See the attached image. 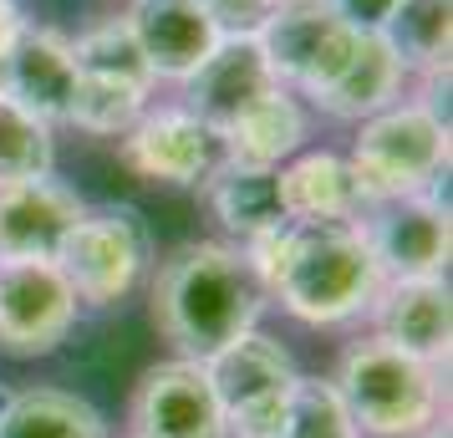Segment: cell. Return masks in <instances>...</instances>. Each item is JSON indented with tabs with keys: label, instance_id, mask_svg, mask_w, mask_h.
Instances as JSON below:
<instances>
[{
	"label": "cell",
	"instance_id": "6",
	"mask_svg": "<svg viewBox=\"0 0 453 438\" xmlns=\"http://www.w3.org/2000/svg\"><path fill=\"white\" fill-rule=\"evenodd\" d=\"M77 57V103H72V127L112 138L143 118V103L153 92V66L127 21H103L87 36L72 42Z\"/></svg>",
	"mask_w": 453,
	"mask_h": 438
},
{
	"label": "cell",
	"instance_id": "7",
	"mask_svg": "<svg viewBox=\"0 0 453 438\" xmlns=\"http://www.w3.org/2000/svg\"><path fill=\"white\" fill-rule=\"evenodd\" d=\"M204 373L214 382L219 408H225L229 438H280L301 373H296L290 352L275 336L265 332L234 336L229 347H219L204 362Z\"/></svg>",
	"mask_w": 453,
	"mask_h": 438
},
{
	"label": "cell",
	"instance_id": "26",
	"mask_svg": "<svg viewBox=\"0 0 453 438\" xmlns=\"http://www.w3.org/2000/svg\"><path fill=\"white\" fill-rule=\"evenodd\" d=\"M204 5H209V16H214V26H219L225 36H255L280 0H204Z\"/></svg>",
	"mask_w": 453,
	"mask_h": 438
},
{
	"label": "cell",
	"instance_id": "27",
	"mask_svg": "<svg viewBox=\"0 0 453 438\" xmlns=\"http://www.w3.org/2000/svg\"><path fill=\"white\" fill-rule=\"evenodd\" d=\"M331 11L357 31H382L388 16L397 11V0H331Z\"/></svg>",
	"mask_w": 453,
	"mask_h": 438
},
{
	"label": "cell",
	"instance_id": "20",
	"mask_svg": "<svg viewBox=\"0 0 453 438\" xmlns=\"http://www.w3.org/2000/svg\"><path fill=\"white\" fill-rule=\"evenodd\" d=\"M219 143H225V164L280 168L286 158L301 153V143H306V112L296 107L290 87H270L260 103H250L245 112L219 133Z\"/></svg>",
	"mask_w": 453,
	"mask_h": 438
},
{
	"label": "cell",
	"instance_id": "12",
	"mask_svg": "<svg viewBox=\"0 0 453 438\" xmlns=\"http://www.w3.org/2000/svg\"><path fill=\"white\" fill-rule=\"evenodd\" d=\"M367 214L372 219H362V230H367L372 255L388 280L443 275V265H449V204L438 199V188L367 204Z\"/></svg>",
	"mask_w": 453,
	"mask_h": 438
},
{
	"label": "cell",
	"instance_id": "23",
	"mask_svg": "<svg viewBox=\"0 0 453 438\" xmlns=\"http://www.w3.org/2000/svg\"><path fill=\"white\" fill-rule=\"evenodd\" d=\"M0 438H107L103 413L62 388H26L0 418Z\"/></svg>",
	"mask_w": 453,
	"mask_h": 438
},
{
	"label": "cell",
	"instance_id": "17",
	"mask_svg": "<svg viewBox=\"0 0 453 438\" xmlns=\"http://www.w3.org/2000/svg\"><path fill=\"white\" fill-rule=\"evenodd\" d=\"M377 336L423 357L433 367L449 362V280L423 275V280H382V291L372 301Z\"/></svg>",
	"mask_w": 453,
	"mask_h": 438
},
{
	"label": "cell",
	"instance_id": "30",
	"mask_svg": "<svg viewBox=\"0 0 453 438\" xmlns=\"http://www.w3.org/2000/svg\"><path fill=\"white\" fill-rule=\"evenodd\" d=\"M11 397H16V393H11V388L0 382V418H5V408H11Z\"/></svg>",
	"mask_w": 453,
	"mask_h": 438
},
{
	"label": "cell",
	"instance_id": "8",
	"mask_svg": "<svg viewBox=\"0 0 453 438\" xmlns=\"http://www.w3.org/2000/svg\"><path fill=\"white\" fill-rule=\"evenodd\" d=\"M255 36H260V51H265L275 82L301 87L306 97H316L347 66L362 31L331 11V0H280Z\"/></svg>",
	"mask_w": 453,
	"mask_h": 438
},
{
	"label": "cell",
	"instance_id": "15",
	"mask_svg": "<svg viewBox=\"0 0 453 438\" xmlns=\"http://www.w3.org/2000/svg\"><path fill=\"white\" fill-rule=\"evenodd\" d=\"M275 82L265 51H260V36H225L204 57L199 72L184 77V107L194 118H204L214 133H225L250 103H260Z\"/></svg>",
	"mask_w": 453,
	"mask_h": 438
},
{
	"label": "cell",
	"instance_id": "10",
	"mask_svg": "<svg viewBox=\"0 0 453 438\" xmlns=\"http://www.w3.org/2000/svg\"><path fill=\"white\" fill-rule=\"evenodd\" d=\"M123 164L153 184L204 188V179L225 164V143L188 107H158L123 133Z\"/></svg>",
	"mask_w": 453,
	"mask_h": 438
},
{
	"label": "cell",
	"instance_id": "11",
	"mask_svg": "<svg viewBox=\"0 0 453 438\" xmlns=\"http://www.w3.org/2000/svg\"><path fill=\"white\" fill-rule=\"evenodd\" d=\"M133 438H229L204 362H158L133 393Z\"/></svg>",
	"mask_w": 453,
	"mask_h": 438
},
{
	"label": "cell",
	"instance_id": "25",
	"mask_svg": "<svg viewBox=\"0 0 453 438\" xmlns=\"http://www.w3.org/2000/svg\"><path fill=\"white\" fill-rule=\"evenodd\" d=\"M280 438H362V434H357V423H351L347 403H342V393H336V382L301 377L296 393H290Z\"/></svg>",
	"mask_w": 453,
	"mask_h": 438
},
{
	"label": "cell",
	"instance_id": "1",
	"mask_svg": "<svg viewBox=\"0 0 453 438\" xmlns=\"http://www.w3.org/2000/svg\"><path fill=\"white\" fill-rule=\"evenodd\" d=\"M265 296H275L306 327H342L372 311L382 265L362 219H290L286 230L245 245Z\"/></svg>",
	"mask_w": 453,
	"mask_h": 438
},
{
	"label": "cell",
	"instance_id": "28",
	"mask_svg": "<svg viewBox=\"0 0 453 438\" xmlns=\"http://www.w3.org/2000/svg\"><path fill=\"white\" fill-rule=\"evenodd\" d=\"M26 31V16L16 0H0V77H5V62H11V51H16V42H21Z\"/></svg>",
	"mask_w": 453,
	"mask_h": 438
},
{
	"label": "cell",
	"instance_id": "5",
	"mask_svg": "<svg viewBox=\"0 0 453 438\" xmlns=\"http://www.w3.org/2000/svg\"><path fill=\"white\" fill-rule=\"evenodd\" d=\"M66 286L82 306H118L133 296V286L153 265V230H148L143 209L133 204H103L87 209L77 230L62 240L57 250Z\"/></svg>",
	"mask_w": 453,
	"mask_h": 438
},
{
	"label": "cell",
	"instance_id": "9",
	"mask_svg": "<svg viewBox=\"0 0 453 438\" xmlns=\"http://www.w3.org/2000/svg\"><path fill=\"white\" fill-rule=\"evenodd\" d=\"M72 321H77V296L57 260H0V352H57Z\"/></svg>",
	"mask_w": 453,
	"mask_h": 438
},
{
	"label": "cell",
	"instance_id": "3",
	"mask_svg": "<svg viewBox=\"0 0 453 438\" xmlns=\"http://www.w3.org/2000/svg\"><path fill=\"white\" fill-rule=\"evenodd\" d=\"M336 393L347 403L357 434L372 438H418L423 428L438 423L443 403V367H433L423 357L392 347L382 336L357 342L342 357Z\"/></svg>",
	"mask_w": 453,
	"mask_h": 438
},
{
	"label": "cell",
	"instance_id": "22",
	"mask_svg": "<svg viewBox=\"0 0 453 438\" xmlns=\"http://www.w3.org/2000/svg\"><path fill=\"white\" fill-rule=\"evenodd\" d=\"M449 31H453V0H397V11L382 26V42L403 72H418L428 82H449Z\"/></svg>",
	"mask_w": 453,
	"mask_h": 438
},
{
	"label": "cell",
	"instance_id": "29",
	"mask_svg": "<svg viewBox=\"0 0 453 438\" xmlns=\"http://www.w3.org/2000/svg\"><path fill=\"white\" fill-rule=\"evenodd\" d=\"M418 438H449V423H433V428H423Z\"/></svg>",
	"mask_w": 453,
	"mask_h": 438
},
{
	"label": "cell",
	"instance_id": "16",
	"mask_svg": "<svg viewBox=\"0 0 453 438\" xmlns=\"http://www.w3.org/2000/svg\"><path fill=\"white\" fill-rule=\"evenodd\" d=\"M123 21L133 26L153 77H173V82L199 72L209 51L225 42L204 0H133V16Z\"/></svg>",
	"mask_w": 453,
	"mask_h": 438
},
{
	"label": "cell",
	"instance_id": "2",
	"mask_svg": "<svg viewBox=\"0 0 453 438\" xmlns=\"http://www.w3.org/2000/svg\"><path fill=\"white\" fill-rule=\"evenodd\" d=\"M260 311L265 286L234 245H188L153 275V327L188 362H209L234 336L255 332Z\"/></svg>",
	"mask_w": 453,
	"mask_h": 438
},
{
	"label": "cell",
	"instance_id": "13",
	"mask_svg": "<svg viewBox=\"0 0 453 438\" xmlns=\"http://www.w3.org/2000/svg\"><path fill=\"white\" fill-rule=\"evenodd\" d=\"M82 214L87 204L77 199V188L51 173L0 184V260H57Z\"/></svg>",
	"mask_w": 453,
	"mask_h": 438
},
{
	"label": "cell",
	"instance_id": "24",
	"mask_svg": "<svg viewBox=\"0 0 453 438\" xmlns=\"http://www.w3.org/2000/svg\"><path fill=\"white\" fill-rule=\"evenodd\" d=\"M51 127L36 123L31 112L0 97V184H21L36 173H51Z\"/></svg>",
	"mask_w": 453,
	"mask_h": 438
},
{
	"label": "cell",
	"instance_id": "21",
	"mask_svg": "<svg viewBox=\"0 0 453 438\" xmlns=\"http://www.w3.org/2000/svg\"><path fill=\"white\" fill-rule=\"evenodd\" d=\"M275 184H280L286 219H357L367 209L347 158L326 148L286 158V168H275Z\"/></svg>",
	"mask_w": 453,
	"mask_h": 438
},
{
	"label": "cell",
	"instance_id": "4",
	"mask_svg": "<svg viewBox=\"0 0 453 438\" xmlns=\"http://www.w3.org/2000/svg\"><path fill=\"white\" fill-rule=\"evenodd\" d=\"M347 168L367 204L428 194L449 173V123L433 103H392L362 123Z\"/></svg>",
	"mask_w": 453,
	"mask_h": 438
},
{
	"label": "cell",
	"instance_id": "14",
	"mask_svg": "<svg viewBox=\"0 0 453 438\" xmlns=\"http://www.w3.org/2000/svg\"><path fill=\"white\" fill-rule=\"evenodd\" d=\"M0 97L31 112L36 123L57 127L72 123V103H77V57H72V42L62 31H46V26L26 21L21 42L5 62V77H0Z\"/></svg>",
	"mask_w": 453,
	"mask_h": 438
},
{
	"label": "cell",
	"instance_id": "19",
	"mask_svg": "<svg viewBox=\"0 0 453 438\" xmlns=\"http://www.w3.org/2000/svg\"><path fill=\"white\" fill-rule=\"evenodd\" d=\"M403 62L392 57V46L382 42V31H362L357 46H351L347 66L331 77L326 92H316L311 103L326 107L331 118H347V123H367L372 112H382V107L397 103V92H403Z\"/></svg>",
	"mask_w": 453,
	"mask_h": 438
},
{
	"label": "cell",
	"instance_id": "18",
	"mask_svg": "<svg viewBox=\"0 0 453 438\" xmlns=\"http://www.w3.org/2000/svg\"><path fill=\"white\" fill-rule=\"evenodd\" d=\"M204 204L209 214L225 225L240 245H255L265 234L286 230V204H280V184L275 168H245V164H219L204 179Z\"/></svg>",
	"mask_w": 453,
	"mask_h": 438
}]
</instances>
